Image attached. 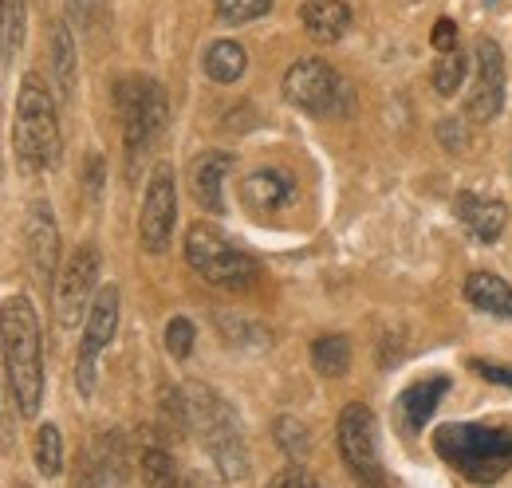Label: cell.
<instances>
[{"label":"cell","instance_id":"1","mask_svg":"<svg viewBox=\"0 0 512 488\" xmlns=\"http://www.w3.org/2000/svg\"><path fill=\"white\" fill-rule=\"evenodd\" d=\"M0 351L20 418H36L44 402V343L36 307L28 296H8L0 304Z\"/></svg>","mask_w":512,"mask_h":488},{"label":"cell","instance_id":"2","mask_svg":"<svg viewBox=\"0 0 512 488\" xmlns=\"http://www.w3.org/2000/svg\"><path fill=\"white\" fill-rule=\"evenodd\" d=\"M12 154L24 174H44L60 162V119L52 91L40 75L20 79L16 95V119H12Z\"/></svg>","mask_w":512,"mask_h":488},{"label":"cell","instance_id":"3","mask_svg":"<svg viewBox=\"0 0 512 488\" xmlns=\"http://www.w3.org/2000/svg\"><path fill=\"white\" fill-rule=\"evenodd\" d=\"M434 449L473 485H493L512 469V429L505 426L449 422L434 433Z\"/></svg>","mask_w":512,"mask_h":488},{"label":"cell","instance_id":"4","mask_svg":"<svg viewBox=\"0 0 512 488\" xmlns=\"http://www.w3.org/2000/svg\"><path fill=\"white\" fill-rule=\"evenodd\" d=\"M186 410H190V429L209 449L217 473L225 481L241 485L249 477V449H245V433L233 418V406L221 394H213L209 386H190L186 390Z\"/></svg>","mask_w":512,"mask_h":488},{"label":"cell","instance_id":"5","mask_svg":"<svg viewBox=\"0 0 512 488\" xmlns=\"http://www.w3.org/2000/svg\"><path fill=\"white\" fill-rule=\"evenodd\" d=\"M119 115H123V146H127L130 170L154 150V142L162 138L170 107H166V91L154 79H123L119 83Z\"/></svg>","mask_w":512,"mask_h":488},{"label":"cell","instance_id":"6","mask_svg":"<svg viewBox=\"0 0 512 488\" xmlns=\"http://www.w3.org/2000/svg\"><path fill=\"white\" fill-rule=\"evenodd\" d=\"M186 260L190 268L209 280V284H221V288H241L256 276V260L237 248L225 233H217L213 225L197 221L190 233H186Z\"/></svg>","mask_w":512,"mask_h":488},{"label":"cell","instance_id":"7","mask_svg":"<svg viewBox=\"0 0 512 488\" xmlns=\"http://www.w3.org/2000/svg\"><path fill=\"white\" fill-rule=\"evenodd\" d=\"M339 453L347 461V469L363 481V485L379 488L383 485V457H379V426H375V414L363 406V402H351L343 414H339Z\"/></svg>","mask_w":512,"mask_h":488},{"label":"cell","instance_id":"8","mask_svg":"<svg viewBox=\"0 0 512 488\" xmlns=\"http://www.w3.org/2000/svg\"><path fill=\"white\" fill-rule=\"evenodd\" d=\"M119 288L115 284H103L91 300V311L83 319V339H79V359H75V382H79V394H91L95 390V366L99 355L107 351V343L115 339L119 331Z\"/></svg>","mask_w":512,"mask_h":488},{"label":"cell","instance_id":"9","mask_svg":"<svg viewBox=\"0 0 512 488\" xmlns=\"http://www.w3.org/2000/svg\"><path fill=\"white\" fill-rule=\"evenodd\" d=\"M95 292H99V248L79 244L67 256L64 272L56 276V315H60V323L75 327L79 319H87Z\"/></svg>","mask_w":512,"mask_h":488},{"label":"cell","instance_id":"10","mask_svg":"<svg viewBox=\"0 0 512 488\" xmlns=\"http://www.w3.org/2000/svg\"><path fill=\"white\" fill-rule=\"evenodd\" d=\"M473 67H477V79L465 95V115H469V122H493L505 107V83H509L501 44L481 36L473 48Z\"/></svg>","mask_w":512,"mask_h":488},{"label":"cell","instance_id":"11","mask_svg":"<svg viewBox=\"0 0 512 488\" xmlns=\"http://www.w3.org/2000/svg\"><path fill=\"white\" fill-rule=\"evenodd\" d=\"M174 221H178V189H174V170L158 166L154 178L146 185L142 197V213H138V241L146 252H166L174 237Z\"/></svg>","mask_w":512,"mask_h":488},{"label":"cell","instance_id":"12","mask_svg":"<svg viewBox=\"0 0 512 488\" xmlns=\"http://www.w3.org/2000/svg\"><path fill=\"white\" fill-rule=\"evenodd\" d=\"M284 99L308 115H331L343 99V79L323 60H296L284 75Z\"/></svg>","mask_w":512,"mask_h":488},{"label":"cell","instance_id":"13","mask_svg":"<svg viewBox=\"0 0 512 488\" xmlns=\"http://www.w3.org/2000/svg\"><path fill=\"white\" fill-rule=\"evenodd\" d=\"M24 248H28V272L40 288H56L60 276V229L48 201H32L28 225H24Z\"/></svg>","mask_w":512,"mask_h":488},{"label":"cell","instance_id":"14","mask_svg":"<svg viewBox=\"0 0 512 488\" xmlns=\"http://www.w3.org/2000/svg\"><path fill=\"white\" fill-rule=\"evenodd\" d=\"M446 390H449V378H442V374L406 386V390L398 394V402H394V422H398V429H402L406 437H418L422 426L430 422V414L438 410V402H442Z\"/></svg>","mask_w":512,"mask_h":488},{"label":"cell","instance_id":"15","mask_svg":"<svg viewBox=\"0 0 512 488\" xmlns=\"http://www.w3.org/2000/svg\"><path fill=\"white\" fill-rule=\"evenodd\" d=\"M453 209H457L461 225L481 244L501 241L505 229H509V205L505 201H493V197H481V193H461L453 201Z\"/></svg>","mask_w":512,"mask_h":488},{"label":"cell","instance_id":"16","mask_svg":"<svg viewBox=\"0 0 512 488\" xmlns=\"http://www.w3.org/2000/svg\"><path fill=\"white\" fill-rule=\"evenodd\" d=\"M241 201L256 217H272V213H280L296 201V182L284 170H256L241 185Z\"/></svg>","mask_w":512,"mask_h":488},{"label":"cell","instance_id":"17","mask_svg":"<svg viewBox=\"0 0 512 488\" xmlns=\"http://www.w3.org/2000/svg\"><path fill=\"white\" fill-rule=\"evenodd\" d=\"M233 170V158L221 154V150H209L193 162L190 170V182H193V197L201 209L209 213H225V178Z\"/></svg>","mask_w":512,"mask_h":488},{"label":"cell","instance_id":"18","mask_svg":"<svg viewBox=\"0 0 512 488\" xmlns=\"http://www.w3.org/2000/svg\"><path fill=\"white\" fill-rule=\"evenodd\" d=\"M300 20H304V28H308L312 40L335 44L351 28V8L343 0H308L304 12H300Z\"/></svg>","mask_w":512,"mask_h":488},{"label":"cell","instance_id":"19","mask_svg":"<svg viewBox=\"0 0 512 488\" xmlns=\"http://www.w3.org/2000/svg\"><path fill=\"white\" fill-rule=\"evenodd\" d=\"M465 300L477 307V311H489V315H505L512 319V288L501 276H489V272H473L465 280Z\"/></svg>","mask_w":512,"mask_h":488},{"label":"cell","instance_id":"20","mask_svg":"<svg viewBox=\"0 0 512 488\" xmlns=\"http://www.w3.org/2000/svg\"><path fill=\"white\" fill-rule=\"evenodd\" d=\"M245 67H249V56H245V48L237 40L209 44V52H205V75L213 83H237L245 75Z\"/></svg>","mask_w":512,"mask_h":488},{"label":"cell","instance_id":"21","mask_svg":"<svg viewBox=\"0 0 512 488\" xmlns=\"http://www.w3.org/2000/svg\"><path fill=\"white\" fill-rule=\"evenodd\" d=\"M52 75L60 99H71L75 91V36L67 24H52Z\"/></svg>","mask_w":512,"mask_h":488},{"label":"cell","instance_id":"22","mask_svg":"<svg viewBox=\"0 0 512 488\" xmlns=\"http://www.w3.org/2000/svg\"><path fill=\"white\" fill-rule=\"evenodd\" d=\"M138 469H142L146 488H186V481L178 477L174 457H170L162 445H146L142 457H138Z\"/></svg>","mask_w":512,"mask_h":488},{"label":"cell","instance_id":"23","mask_svg":"<svg viewBox=\"0 0 512 488\" xmlns=\"http://www.w3.org/2000/svg\"><path fill=\"white\" fill-rule=\"evenodd\" d=\"M312 366L327 378H343L351 370V343L347 335H323L312 343Z\"/></svg>","mask_w":512,"mask_h":488},{"label":"cell","instance_id":"24","mask_svg":"<svg viewBox=\"0 0 512 488\" xmlns=\"http://www.w3.org/2000/svg\"><path fill=\"white\" fill-rule=\"evenodd\" d=\"M32 457H36V469H40L44 477H60V473H64V437H60V429L52 426V422L36 429V449H32Z\"/></svg>","mask_w":512,"mask_h":488},{"label":"cell","instance_id":"25","mask_svg":"<svg viewBox=\"0 0 512 488\" xmlns=\"http://www.w3.org/2000/svg\"><path fill=\"white\" fill-rule=\"evenodd\" d=\"M465 71H469V60L461 56V48L457 52H446L442 60L434 63V75H430V83H434V91L438 95H457L461 91V79H465Z\"/></svg>","mask_w":512,"mask_h":488},{"label":"cell","instance_id":"26","mask_svg":"<svg viewBox=\"0 0 512 488\" xmlns=\"http://www.w3.org/2000/svg\"><path fill=\"white\" fill-rule=\"evenodd\" d=\"M276 441H280V449L288 453V457H308V449H312V433L308 426L300 422V418H276Z\"/></svg>","mask_w":512,"mask_h":488},{"label":"cell","instance_id":"27","mask_svg":"<svg viewBox=\"0 0 512 488\" xmlns=\"http://www.w3.org/2000/svg\"><path fill=\"white\" fill-rule=\"evenodd\" d=\"M268 8H272V0H217V16H221L225 24H249V20H260Z\"/></svg>","mask_w":512,"mask_h":488},{"label":"cell","instance_id":"28","mask_svg":"<svg viewBox=\"0 0 512 488\" xmlns=\"http://www.w3.org/2000/svg\"><path fill=\"white\" fill-rule=\"evenodd\" d=\"M193 339H197V331H193V323L186 315H178V319L166 323V351H170L174 359H190Z\"/></svg>","mask_w":512,"mask_h":488},{"label":"cell","instance_id":"29","mask_svg":"<svg viewBox=\"0 0 512 488\" xmlns=\"http://www.w3.org/2000/svg\"><path fill=\"white\" fill-rule=\"evenodd\" d=\"M24 40V0H4V56H16Z\"/></svg>","mask_w":512,"mask_h":488},{"label":"cell","instance_id":"30","mask_svg":"<svg viewBox=\"0 0 512 488\" xmlns=\"http://www.w3.org/2000/svg\"><path fill=\"white\" fill-rule=\"evenodd\" d=\"M8 390H12V382H8V366H4V351H0V449L12 441V414H8Z\"/></svg>","mask_w":512,"mask_h":488},{"label":"cell","instance_id":"31","mask_svg":"<svg viewBox=\"0 0 512 488\" xmlns=\"http://www.w3.org/2000/svg\"><path fill=\"white\" fill-rule=\"evenodd\" d=\"M264 488H316V485L308 481V473H304V469H296V465H292V469L276 473V477H272Z\"/></svg>","mask_w":512,"mask_h":488},{"label":"cell","instance_id":"32","mask_svg":"<svg viewBox=\"0 0 512 488\" xmlns=\"http://www.w3.org/2000/svg\"><path fill=\"white\" fill-rule=\"evenodd\" d=\"M434 48L446 56V52H457V28H453V20H438V28H434Z\"/></svg>","mask_w":512,"mask_h":488},{"label":"cell","instance_id":"33","mask_svg":"<svg viewBox=\"0 0 512 488\" xmlns=\"http://www.w3.org/2000/svg\"><path fill=\"white\" fill-rule=\"evenodd\" d=\"M457 126H461L457 119H446L442 126H438V134H442V142H446L449 150H465V130L457 134Z\"/></svg>","mask_w":512,"mask_h":488},{"label":"cell","instance_id":"34","mask_svg":"<svg viewBox=\"0 0 512 488\" xmlns=\"http://www.w3.org/2000/svg\"><path fill=\"white\" fill-rule=\"evenodd\" d=\"M473 370H481L489 382H505V386H512V370H505V366H489V363H473Z\"/></svg>","mask_w":512,"mask_h":488},{"label":"cell","instance_id":"35","mask_svg":"<svg viewBox=\"0 0 512 488\" xmlns=\"http://www.w3.org/2000/svg\"><path fill=\"white\" fill-rule=\"evenodd\" d=\"M91 8H95V0H71V20H75V28H87Z\"/></svg>","mask_w":512,"mask_h":488},{"label":"cell","instance_id":"36","mask_svg":"<svg viewBox=\"0 0 512 488\" xmlns=\"http://www.w3.org/2000/svg\"><path fill=\"white\" fill-rule=\"evenodd\" d=\"M186 488H217V481H213L209 473H190V477H186Z\"/></svg>","mask_w":512,"mask_h":488},{"label":"cell","instance_id":"37","mask_svg":"<svg viewBox=\"0 0 512 488\" xmlns=\"http://www.w3.org/2000/svg\"><path fill=\"white\" fill-rule=\"evenodd\" d=\"M0 56H4V0H0Z\"/></svg>","mask_w":512,"mask_h":488},{"label":"cell","instance_id":"38","mask_svg":"<svg viewBox=\"0 0 512 488\" xmlns=\"http://www.w3.org/2000/svg\"><path fill=\"white\" fill-rule=\"evenodd\" d=\"M16 488H28V485H16Z\"/></svg>","mask_w":512,"mask_h":488}]
</instances>
